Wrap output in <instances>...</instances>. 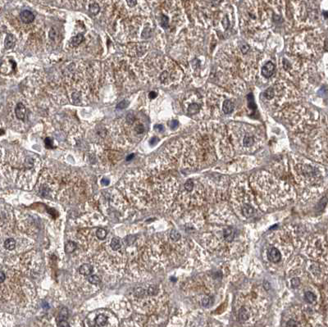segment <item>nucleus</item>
<instances>
[{"label": "nucleus", "instance_id": "39448f33", "mask_svg": "<svg viewBox=\"0 0 328 327\" xmlns=\"http://www.w3.org/2000/svg\"><path fill=\"white\" fill-rule=\"evenodd\" d=\"M278 115L297 138L305 135L312 131L321 119L319 113L313 108L297 103L281 109L278 112Z\"/></svg>", "mask_w": 328, "mask_h": 327}, {"label": "nucleus", "instance_id": "c9c22d12", "mask_svg": "<svg viewBox=\"0 0 328 327\" xmlns=\"http://www.w3.org/2000/svg\"><path fill=\"white\" fill-rule=\"evenodd\" d=\"M286 327H297V322L294 320H290L286 323Z\"/></svg>", "mask_w": 328, "mask_h": 327}, {"label": "nucleus", "instance_id": "f3484780", "mask_svg": "<svg viewBox=\"0 0 328 327\" xmlns=\"http://www.w3.org/2000/svg\"><path fill=\"white\" fill-rule=\"evenodd\" d=\"M15 115L17 119L24 121L26 117V107L23 104L21 103L16 104V107L15 108Z\"/></svg>", "mask_w": 328, "mask_h": 327}, {"label": "nucleus", "instance_id": "6ab92c4d", "mask_svg": "<svg viewBox=\"0 0 328 327\" xmlns=\"http://www.w3.org/2000/svg\"><path fill=\"white\" fill-rule=\"evenodd\" d=\"M16 43V39L15 37L11 35V34H8L6 36V39H5V42H4V46L6 49H10L12 48L14 44Z\"/></svg>", "mask_w": 328, "mask_h": 327}, {"label": "nucleus", "instance_id": "2f4dec72", "mask_svg": "<svg viewBox=\"0 0 328 327\" xmlns=\"http://www.w3.org/2000/svg\"><path fill=\"white\" fill-rule=\"evenodd\" d=\"M212 298H210V297H206V298H204V299H203V300H202V302H201V304H202V306L204 307H209L211 305H212Z\"/></svg>", "mask_w": 328, "mask_h": 327}, {"label": "nucleus", "instance_id": "0eeeda50", "mask_svg": "<svg viewBox=\"0 0 328 327\" xmlns=\"http://www.w3.org/2000/svg\"><path fill=\"white\" fill-rule=\"evenodd\" d=\"M324 46V35L320 29L312 28L297 34L288 44V53L313 62L320 56Z\"/></svg>", "mask_w": 328, "mask_h": 327}, {"label": "nucleus", "instance_id": "393cba45", "mask_svg": "<svg viewBox=\"0 0 328 327\" xmlns=\"http://www.w3.org/2000/svg\"><path fill=\"white\" fill-rule=\"evenodd\" d=\"M248 317H249V315L247 310L244 307L240 308L239 311V319L240 321H245L248 319Z\"/></svg>", "mask_w": 328, "mask_h": 327}, {"label": "nucleus", "instance_id": "9b49d317", "mask_svg": "<svg viewBox=\"0 0 328 327\" xmlns=\"http://www.w3.org/2000/svg\"><path fill=\"white\" fill-rule=\"evenodd\" d=\"M289 4V12L294 18L296 26L310 29L316 27L319 20L316 2L291 1Z\"/></svg>", "mask_w": 328, "mask_h": 327}, {"label": "nucleus", "instance_id": "ddd939ff", "mask_svg": "<svg viewBox=\"0 0 328 327\" xmlns=\"http://www.w3.org/2000/svg\"><path fill=\"white\" fill-rule=\"evenodd\" d=\"M294 171L300 180L312 184H319L323 179V169L309 161L294 157Z\"/></svg>", "mask_w": 328, "mask_h": 327}, {"label": "nucleus", "instance_id": "f704fd0d", "mask_svg": "<svg viewBox=\"0 0 328 327\" xmlns=\"http://www.w3.org/2000/svg\"><path fill=\"white\" fill-rule=\"evenodd\" d=\"M300 284V280L299 278H293L291 279V286L293 288H297L299 287V285Z\"/></svg>", "mask_w": 328, "mask_h": 327}, {"label": "nucleus", "instance_id": "a18cd8bd", "mask_svg": "<svg viewBox=\"0 0 328 327\" xmlns=\"http://www.w3.org/2000/svg\"><path fill=\"white\" fill-rule=\"evenodd\" d=\"M5 278H6V276H5V274H4V272L2 271L1 272V283L3 284L4 282V280H5Z\"/></svg>", "mask_w": 328, "mask_h": 327}, {"label": "nucleus", "instance_id": "37998d69", "mask_svg": "<svg viewBox=\"0 0 328 327\" xmlns=\"http://www.w3.org/2000/svg\"><path fill=\"white\" fill-rule=\"evenodd\" d=\"M101 183L103 184H105V185H108V184H109V179H107V178H104V179H102Z\"/></svg>", "mask_w": 328, "mask_h": 327}, {"label": "nucleus", "instance_id": "20e7f679", "mask_svg": "<svg viewBox=\"0 0 328 327\" xmlns=\"http://www.w3.org/2000/svg\"><path fill=\"white\" fill-rule=\"evenodd\" d=\"M188 11L197 27L225 34L235 23V12L228 1L186 2Z\"/></svg>", "mask_w": 328, "mask_h": 327}, {"label": "nucleus", "instance_id": "e433bc0d", "mask_svg": "<svg viewBox=\"0 0 328 327\" xmlns=\"http://www.w3.org/2000/svg\"><path fill=\"white\" fill-rule=\"evenodd\" d=\"M45 146H46L47 148H53L52 140H50L49 138H47V139L45 140Z\"/></svg>", "mask_w": 328, "mask_h": 327}, {"label": "nucleus", "instance_id": "58836bf2", "mask_svg": "<svg viewBox=\"0 0 328 327\" xmlns=\"http://www.w3.org/2000/svg\"><path fill=\"white\" fill-rule=\"evenodd\" d=\"M178 126V121H172V122H171V125H170V127H171V129H172V130H174V129H176V127Z\"/></svg>", "mask_w": 328, "mask_h": 327}, {"label": "nucleus", "instance_id": "1a4fd4ad", "mask_svg": "<svg viewBox=\"0 0 328 327\" xmlns=\"http://www.w3.org/2000/svg\"><path fill=\"white\" fill-rule=\"evenodd\" d=\"M264 104L274 111L281 109L301 99L300 92L295 86L286 80H274L263 94Z\"/></svg>", "mask_w": 328, "mask_h": 327}, {"label": "nucleus", "instance_id": "79ce46f5", "mask_svg": "<svg viewBox=\"0 0 328 327\" xmlns=\"http://www.w3.org/2000/svg\"><path fill=\"white\" fill-rule=\"evenodd\" d=\"M126 4H128L129 7H134L137 4V1H126Z\"/></svg>", "mask_w": 328, "mask_h": 327}, {"label": "nucleus", "instance_id": "412c9836", "mask_svg": "<svg viewBox=\"0 0 328 327\" xmlns=\"http://www.w3.org/2000/svg\"><path fill=\"white\" fill-rule=\"evenodd\" d=\"M110 247L112 248V251H118L121 248V243L120 239H118V238H112L111 239V242H110Z\"/></svg>", "mask_w": 328, "mask_h": 327}, {"label": "nucleus", "instance_id": "4468645a", "mask_svg": "<svg viewBox=\"0 0 328 327\" xmlns=\"http://www.w3.org/2000/svg\"><path fill=\"white\" fill-rule=\"evenodd\" d=\"M276 65L272 61H271V60L265 61V58H264L262 66H261L260 71H259V75L263 76V78H264V79L268 80V79H271L273 77L275 72H276Z\"/></svg>", "mask_w": 328, "mask_h": 327}, {"label": "nucleus", "instance_id": "7c9ffc66", "mask_svg": "<svg viewBox=\"0 0 328 327\" xmlns=\"http://www.w3.org/2000/svg\"><path fill=\"white\" fill-rule=\"evenodd\" d=\"M184 187H185V189L187 192H190V193L192 192L193 189H194V187H195L194 181H193L192 179H188V180L185 182V184Z\"/></svg>", "mask_w": 328, "mask_h": 327}, {"label": "nucleus", "instance_id": "49530a36", "mask_svg": "<svg viewBox=\"0 0 328 327\" xmlns=\"http://www.w3.org/2000/svg\"><path fill=\"white\" fill-rule=\"evenodd\" d=\"M158 140L157 138H155V137H154V138H153L152 140H150V143H151V144H154V142H155V141H158Z\"/></svg>", "mask_w": 328, "mask_h": 327}, {"label": "nucleus", "instance_id": "2eb2a0df", "mask_svg": "<svg viewBox=\"0 0 328 327\" xmlns=\"http://www.w3.org/2000/svg\"><path fill=\"white\" fill-rule=\"evenodd\" d=\"M20 17L21 21L25 24H31L35 20V15L28 10H25L21 12Z\"/></svg>", "mask_w": 328, "mask_h": 327}, {"label": "nucleus", "instance_id": "9d476101", "mask_svg": "<svg viewBox=\"0 0 328 327\" xmlns=\"http://www.w3.org/2000/svg\"><path fill=\"white\" fill-rule=\"evenodd\" d=\"M297 140L307 144L308 151L317 160L328 162V117H321L316 127Z\"/></svg>", "mask_w": 328, "mask_h": 327}, {"label": "nucleus", "instance_id": "dca6fc26", "mask_svg": "<svg viewBox=\"0 0 328 327\" xmlns=\"http://www.w3.org/2000/svg\"><path fill=\"white\" fill-rule=\"evenodd\" d=\"M268 257L269 260L272 262H278L281 258V254L280 251L276 248H270L268 252Z\"/></svg>", "mask_w": 328, "mask_h": 327}, {"label": "nucleus", "instance_id": "f8f14e48", "mask_svg": "<svg viewBox=\"0 0 328 327\" xmlns=\"http://www.w3.org/2000/svg\"><path fill=\"white\" fill-rule=\"evenodd\" d=\"M181 108L185 113L193 119L206 121L211 116L204 94L196 91L185 94L181 100Z\"/></svg>", "mask_w": 328, "mask_h": 327}, {"label": "nucleus", "instance_id": "5701e85b", "mask_svg": "<svg viewBox=\"0 0 328 327\" xmlns=\"http://www.w3.org/2000/svg\"><path fill=\"white\" fill-rule=\"evenodd\" d=\"M84 35H83L82 34H78V35H76L75 37L72 38V40H71V43H72V44L73 45V46L76 47V46L80 45V44L84 41Z\"/></svg>", "mask_w": 328, "mask_h": 327}, {"label": "nucleus", "instance_id": "6e6552de", "mask_svg": "<svg viewBox=\"0 0 328 327\" xmlns=\"http://www.w3.org/2000/svg\"><path fill=\"white\" fill-rule=\"evenodd\" d=\"M204 97L211 116L231 117L240 111V105L236 94L214 84L206 89Z\"/></svg>", "mask_w": 328, "mask_h": 327}, {"label": "nucleus", "instance_id": "72a5a7b5", "mask_svg": "<svg viewBox=\"0 0 328 327\" xmlns=\"http://www.w3.org/2000/svg\"><path fill=\"white\" fill-rule=\"evenodd\" d=\"M128 105H129L128 101H127V100H123V101H121V103L118 104V105H117L116 108H119V109H125V108L128 107Z\"/></svg>", "mask_w": 328, "mask_h": 327}, {"label": "nucleus", "instance_id": "c85d7f7f", "mask_svg": "<svg viewBox=\"0 0 328 327\" xmlns=\"http://www.w3.org/2000/svg\"><path fill=\"white\" fill-rule=\"evenodd\" d=\"M76 244L74 242H68L67 244H66V246H65V251L67 252V253H72V252L74 251V250H76Z\"/></svg>", "mask_w": 328, "mask_h": 327}, {"label": "nucleus", "instance_id": "b1692460", "mask_svg": "<svg viewBox=\"0 0 328 327\" xmlns=\"http://www.w3.org/2000/svg\"><path fill=\"white\" fill-rule=\"evenodd\" d=\"M4 247L7 250L12 251L16 248V241L13 239H8L4 243Z\"/></svg>", "mask_w": 328, "mask_h": 327}, {"label": "nucleus", "instance_id": "a19ab883", "mask_svg": "<svg viewBox=\"0 0 328 327\" xmlns=\"http://www.w3.org/2000/svg\"><path fill=\"white\" fill-rule=\"evenodd\" d=\"M148 96H149L150 99H154V98H157V96H158V93L155 91H151L150 93H149Z\"/></svg>", "mask_w": 328, "mask_h": 327}, {"label": "nucleus", "instance_id": "a211bd4d", "mask_svg": "<svg viewBox=\"0 0 328 327\" xmlns=\"http://www.w3.org/2000/svg\"><path fill=\"white\" fill-rule=\"evenodd\" d=\"M79 272L80 275L84 276H89L93 272V267L89 264H83L79 268Z\"/></svg>", "mask_w": 328, "mask_h": 327}, {"label": "nucleus", "instance_id": "7ed1b4c3", "mask_svg": "<svg viewBox=\"0 0 328 327\" xmlns=\"http://www.w3.org/2000/svg\"><path fill=\"white\" fill-rule=\"evenodd\" d=\"M188 52L184 66L195 82L200 85L205 82L210 73L212 47L216 44V34L210 30L197 27L189 35Z\"/></svg>", "mask_w": 328, "mask_h": 327}, {"label": "nucleus", "instance_id": "c03bdc74", "mask_svg": "<svg viewBox=\"0 0 328 327\" xmlns=\"http://www.w3.org/2000/svg\"><path fill=\"white\" fill-rule=\"evenodd\" d=\"M155 130H158L159 131H163V126H162V125H158V126H155Z\"/></svg>", "mask_w": 328, "mask_h": 327}, {"label": "nucleus", "instance_id": "473e14b6", "mask_svg": "<svg viewBox=\"0 0 328 327\" xmlns=\"http://www.w3.org/2000/svg\"><path fill=\"white\" fill-rule=\"evenodd\" d=\"M170 238L172 241H178L180 239V234L176 231H172L170 232Z\"/></svg>", "mask_w": 328, "mask_h": 327}, {"label": "nucleus", "instance_id": "4be33fe9", "mask_svg": "<svg viewBox=\"0 0 328 327\" xmlns=\"http://www.w3.org/2000/svg\"><path fill=\"white\" fill-rule=\"evenodd\" d=\"M242 212H243V215L244 216L251 217L254 214V209L249 205H244V207L242 208Z\"/></svg>", "mask_w": 328, "mask_h": 327}, {"label": "nucleus", "instance_id": "f257e3e1", "mask_svg": "<svg viewBox=\"0 0 328 327\" xmlns=\"http://www.w3.org/2000/svg\"><path fill=\"white\" fill-rule=\"evenodd\" d=\"M263 60V54L254 45L238 40L224 44L215 57L217 69L244 82L258 78Z\"/></svg>", "mask_w": 328, "mask_h": 327}, {"label": "nucleus", "instance_id": "c756f323", "mask_svg": "<svg viewBox=\"0 0 328 327\" xmlns=\"http://www.w3.org/2000/svg\"><path fill=\"white\" fill-rule=\"evenodd\" d=\"M88 281L89 283L92 284H98L100 283L101 279L98 275H90L89 276H88Z\"/></svg>", "mask_w": 328, "mask_h": 327}, {"label": "nucleus", "instance_id": "a878e982", "mask_svg": "<svg viewBox=\"0 0 328 327\" xmlns=\"http://www.w3.org/2000/svg\"><path fill=\"white\" fill-rule=\"evenodd\" d=\"M304 298H305V300H306V301H307L308 303H314V302L316 301V299H317L316 295H315V294H314L313 293H312V292H310V291L306 292V293H305Z\"/></svg>", "mask_w": 328, "mask_h": 327}, {"label": "nucleus", "instance_id": "f03ea898", "mask_svg": "<svg viewBox=\"0 0 328 327\" xmlns=\"http://www.w3.org/2000/svg\"><path fill=\"white\" fill-rule=\"evenodd\" d=\"M285 2L280 1H244L240 8V27L249 38L260 39L263 32H268L280 21Z\"/></svg>", "mask_w": 328, "mask_h": 327}, {"label": "nucleus", "instance_id": "aec40b11", "mask_svg": "<svg viewBox=\"0 0 328 327\" xmlns=\"http://www.w3.org/2000/svg\"><path fill=\"white\" fill-rule=\"evenodd\" d=\"M224 235L225 239L227 241V242H231L232 240L235 238V231L234 230L231 228H227L224 231Z\"/></svg>", "mask_w": 328, "mask_h": 327}, {"label": "nucleus", "instance_id": "ea45409f", "mask_svg": "<svg viewBox=\"0 0 328 327\" xmlns=\"http://www.w3.org/2000/svg\"><path fill=\"white\" fill-rule=\"evenodd\" d=\"M263 287L266 290H269V289H270V287H271L270 283H269L268 281H266V280H265V281L263 282Z\"/></svg>", "mask_w": 328, "mask_h": 327}, {"label": "nucleus", "instance_id": "423d86ee", "mask_svg": "<svg viewBox=\"0 0 328 327\" xmlns=\"http://www.w3.org/2000/svg\"><path fill=\"white\" fill-rule=\"evenodd\" d=\"M229 139L234 150L243 153H251L263 145V131L253 125L231 121L227 125Z\"/></svg>", "mask_w": 328, "mask_h": 327}, {"label": "nucleus", "instance_id": "bb28decb", "mask_svg": "<svg viewBox=\"0 0 328 327\" xmlns=\"http://www.w3.org/2000/svg\"><path fill=\"white\" fill-rule=\"evenodd\" d=\"M89 12L92 15H97L99 13V5L96 3H92L91 5H89Z\"/></svg>", "mask_w": 328, "mask_h": 327}, {"label": "nucleus", "instance_id": "cd10ccee", "mask_svg": "<svg viewBox=\"0 0 328 327\" xmlns=\"http://www.w3.org/2000/svg\"><path fill=\"white\" fill-rule=\"evenodd\" d=\"M107 235H108V231L104 229H99L96 231L97 238L101 240L105 239V238L107 237Z\"/></svg>", "mask_w": 328, "mask_h": 327}, {"label": "nucleus", "instance_id": "4c0bfd02", "mask_svg": "<svg viewBox=\"0 0 328 327\" xmlns=\"http://www.w3.org/2000/svg\"><path fill=\"white\" fill-rule=\"evenodd\" d=\"M59 327H69V324L67 321H66L64 320H62L59 321Z\"/></svg>", "mask_w": 328, "mask_h": 327}]
</instances>
